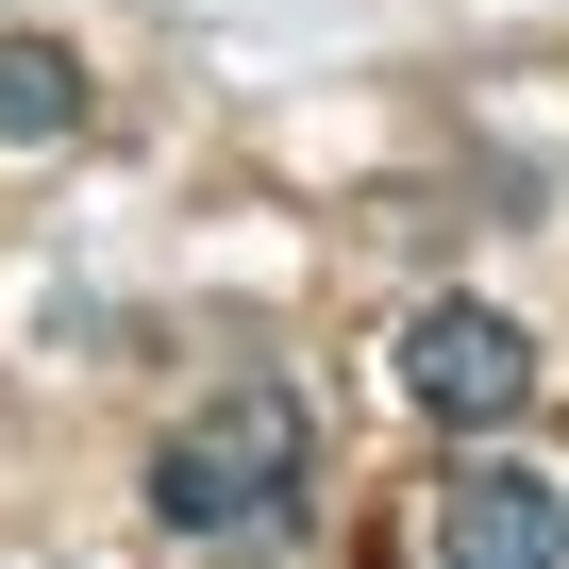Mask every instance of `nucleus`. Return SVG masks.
<instances>
[{
    "instance_id": "7ed1b4c3",
    "label": "nucleus",
    "mask_w": 569,
    "mask_h": 569,
    "mask_svg": "<svg viewBox=\"0 0 569 569\" xmlns=\"http://www.w3.org/2000/svg\"><path fill=\"white\" fill-rule=\"evenodd\" d=\"M419 536H436V569H569V486L519 469V452H452Z\"/></svg>"
},
{
    "instance_id": "20e7f679",
    "label": "nucleus",
    "mask_w": 569,
    "mask_h": 569,
    "mask_svg": "<svg viewBox=\"0 0 569 569\" xmlns=\"http://www.w3.org/2000/svg\"><path fill=\"white\" fill-rule=\"evenodd\" d=\"M84 51H51V34H0V151H68L84 134Z\"/></svg>"
},
{
    "instance_id": "f257e3e1",
    "label": "nucleus",
    "mask_w": 569,
    "mask_h": 569,
    "mask_svg": "<svg viewBox=\"0 0 569 569\" xmlns=\"http://www.w3.org/2000/svg\"><path fill=\"white\" fill-rule=\"evenodd\" d=\"M302 502H319V402L284 369H251V386H218V402H184L151 436V536H184V552L284 536Z\"/></svg>"
},
{
    "instance_id": "f03ea898",
    "label": "nucleus",
    "mask_w": 569,
    "mask_h": 569,
    "mask_svg": "<svg viewBox=\"0 0 569 569\" xmlns=\"http://www.w3.org/2000/svg\"><path fill=\"white\" fill-rule=\"evenodd\" d=\"M536 336L502 319V302H419L402 319V402L436 419V436H502V419H536Z\"/></svg>"
}]
</instances>
